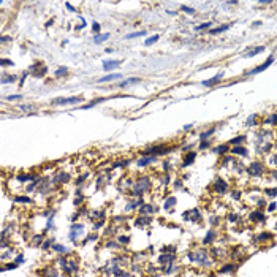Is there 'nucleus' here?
I'll return each instance as SVG.
<instances>
[{"label": "nucleus", "mask_w": 277, "mask_h": 277, "mask_svg": "<svg viewBox=\"0 0 277 277\" xmlns=\"http://www.w3.org/2000/svg\"><path fill=\"white\" fill-rule=\"evenodd\" d=\"M274 209H276V203H271V204H269V208H268V211H269V212H272Z\"/></svg>", "instance_id": "c03bdc74"}, {"label": "nucleus", "mask_w": 277, "mask_h": 277, "mask_svg": "<svg viewBox=\"0 0 277 277\" xmlns=\"http://www.w3.org/2000/svg\"><path fill=\"white\" fill-rule=\"evenodd\" d=\"M234 269V266H225V268H222V272H230Z\"/></svg>", "instance_id": "4c0bfd02"}, {"label": "nucleus", "mask_w": 277, "mask_h": 277, "mask_svg": "<svg viewBox=\"0 0 277 277\" xmlns=\"http://www.w3.org/2000/svg\"><path fill=\"white\" fill-rule=\"evenodd\" d=\"M120 65V60H104L103 62V70L104 71H109V70L116 68Z\"/></svg>", "instance_id": "423d86ee"}, {"label": "nucleus", "mask_w": 277, "mask_h": 277, "mask_svg": "<svg viewBox=\"0 0 277 277\" xmlns=\"http://www.w3.org/2000/svg\"><path fill=\"white\" fill-rule=\"evenodd\" d=\"M81 233H82V225H73L71 227V231H70V238H76L78 234H81ZM73 241H75V239H73Z\"/></svg>", "instance_id": "1a4fd4ad"}, {"label": "nucleus", "mask_w": 277, "mask_h": 277, "mask_svg": "<svg viewBox=\"0 0 277 277\" xmlns=\"http://www.w3.org/2000/svg\"><path fill=\"white\" fill-rule=\"evenodd\" d=\"M2 65H13V62H11V60H8V59H3L2 60Z\"/></svg>", "instance_id": "37998d69"}, {"label": "nucleus", "mask_w": 277, "mask_h": 277, "mask_svg": "<svg viewBox=\"0 0 277 277\" xmlns=\"http://www.w3.org/2000/svg\"><path fill=\"white\" fill-rule=\"evenodd\" d=\"M49 245H51V241H46V242H45V245H43V247L46 249V247H49Z\"/></svg>", "instance_id": "8fccbe9b"}, {"label": "nucleus", "mask_w": 277, "mask_h": 277, "mask_svg": "<svg viewBox=\"0 0 277 277\" xmlns=\"http://www.w3.org/2000/svg\"><path fill=\"white\" fill-rule=\"evenodd\" d=\"M154 212V206H151V204H143L140 208V214H143V215H149Z\"/></svg>", "instance_id": "9d476101"}, {"label": "nucleus", "mask_w": 277, "mask_h": 277, "mask_svg": "<svg viewBox=\"0 0 277 277\" xmlns=\"http://www.w3.org/2000/svg\"><path fill=\"white\" fill-rule=\"evenodd\" d=\"M182 10H184L185 13H190V14H193V13H195L193 8H187V6H182Z\"/></svg>", "instance_id": "58836bf2"}, {"label": "nucleus", "mask_w": 277, "mask_h": 277, "mask_svg": "<svg viewBox=\"0 0 277 277\" xmlns=\"http://www.w3.org/2000/svg\"><path fill=\"white\" fill-rule=\"evenodd\" d=\"M174 260V255H170V256H160V263H173Z\"/></svg>", "instance_id": "393cba45"}, {"label": "nucleus", "mask_w": 277, "mask_h": 277, "mask_svg": "<svg viewBox=\"0 0 277 277\" xmlns=\"http://www.w3.org/2000/svg\"><path fill=\"white\" fill-rule=\"evenodd\" d=\"M65 5H67V8H68V10H71V11H75V10H73V6L70 5V3H65Z\"/></svg>", "instance_id": "3c124183"}, {"label": "nucleus", "mask_w": 277, "mask_h": 277, "mask_svg": "<svg viewBox=\"0 0 277 277\" xmlns=\"http://www.w3.org/2000/svg\"><path fill=\"white\" fill-rule=\"evenodd\" d=\"M236 219H238V215H230V220H231V222H234Z\"/></svg>", "instance_id": "de8ad7c7"}, {"label": "nucleus", "mask_w": 277, "mask_h": 277, "mask_svg": "<svg viewBox=\"0 0 277 277\" xmlns=\"http://www.w3.org/2000/svg\"><path fill=\"white\" fill-rule=\"evenodd\" d=\"M158 38H160L158 35H154L152 38H147L146 41H144V45H146V46H151V45H154V43H157V41H158Z\"/></svg>", "instance_id": "5701e85b"}, {"label": "nucleus", "mask_w": 277, "mask_h": 277, "mask_svg": "<svg viewBox=\"0 0 277 277\" xmlns=\"http://www.w3.org/2000/svg\"><path fill=\"white\" fill-rule=\"evenodd\" d=\"M244 140H245V136H236L234 140H231V141H230V144H241Z\"/></svg>", "instance_id": "bb28decb"}, {"label": "nucleus", "mask_w": 277, "mask_h": 277, "mask_svg": "<svg viewBox=\"0 0 277 277\" xmlns=\"http://www.w3.org/2000/svg\"><path fill=\"white\" fill-rule=\"evenodd\" d=\"M67 71H68V70H67L65 67H63V68H59V70L56 71V76H65V73H67Z\"/></svg>", "instance_id": "72a5a7b5"}, {"label": "nucleus", "mask_w": 277, "mask_h": 277, "mask_svg": "<svg viewBox=\"0 0 277 277\" xmlns=\"http://www.w3.org/2000/svg\"><path fill=\"white\" fill-rule=\"evenodd\" d=\"M14 81H16V78H14V76H10V78H3L2 82H3V84H6V82H14Z\"/></svg>", "instance_id": "e433bc0d"}, {"label": "nucleus", "mask_w": 277, "mask_h": 277, "mask_svg": "<svg viewBox=\"0 0 277 277\" xmlns=\"http://www.w3.org/2000/svg\"><path fill=\"white\" fill-rule=\"evenodd\" d=\"M212 239H214V231L211 230V231H209L208 234H206V238H204V241H203V242H204V244H209V242H211Z\"/></svg>", "instance_id": "a878e982"}, {"label": "nucleus", "mask_w": 277, "mask_h": 277, "mask_svg": "<svg viewBox=\"0 0 277 277\" xmlns=\"http://www.w3.org/2000/svg\"><path fill=\"white\" fill-rule=\"evenodd\" d=\"M52 249L56 252H59V253H65L67 252V247H65V245H60V244H54Z\"/></svg>", "instance_id": "b1692460"}, {"label": "nucleus", "mask_w": 277, "mask_h": 277, "mask_svg": "<svg viewBox=\"0 0 277 277\" xmlns=\"http://www.w3.org/2000/svg\"><path fill=\"white\" fill-rule=\"evenodd\" d=\"M266 195H269V197H276L277 195V188H266Z\"/></svg>", "instance_id": "c756f323"}, {"label": "nucleus", "mask_w": 277, "mask_h": 277, "mask_svg": "<svg viewBox=\"0 0 277 277\" xmlns=\"http://www.w3.org/2000/svg\"><path fill=\"white\" fill-rule=\"evenodd\" d=\"M274 177H276V179H277V173H274Z\"/></svg>", "instance_id": "864d4df0"}, {"label": "nucleus", "mask_w": 277, "mask_h": 277, "mask_svg": "<svg viewBox=\"0 0 277 277\" xmlns=\"http://www.w3.org/2000/svg\"><path fill=\"white\" fill-rule=\"evenodd\" d=\"M119 241L122 242V244H124V242L127 244V242H128V236H120V238H119Z\"/></svg>", "instance_id": "a19ab883"}, {"label": "nucleus", "mask_w": 277, "mask_h": 277, "mask_svg": "<svg viewBox=\"0 0 277 277\" xmlns=\"http://www.w3.org/2000/svg\"><path fill=\"white\" fill-rule=\"evenodd\" d=\"M108 38H109V33H97L93 41H95L97 45H100V43H103L104 40H108Z\"/></svg>", "instance_id": "ddd939ff"}, {"label": "nucleus", "mask_w": 277, "mask_h": 277, "mask_svg": "<svg viewBox=\"0 0 277 277\" xmlns=\"http://www.w3.org/2000/svg\"><path fill=\"white\" fill-rule=\"evenodd\" d=\"M266 48L265 46H258V48H255L253 51H249L247 54H245V57H255L256 54H260V52H263V51H265Z\"/></svg>", "instance_id": "2eb2a0df"}, {"label": "nucleus", "mask_w": 277, "mask_h": 277, "mask_svg": "<svg viewBox=\"0 0 277 277\" xmlns=\"http://www.w3.org/2000/svg\"><path fill=\"white\" fill-rule=\"evenodd\" d=\"M195 157H197V154H195V152H190V155H187V158H185V162H184V166L192 165V162L195 160Z\"/></svg>", "instance_id": "aec40b11"}, {"label": "nucleus", "mask_w": 277, "mask_h": 277, "mask_svg": "<svg viewBox=\"0 0 277 277\" xmlns=\"http://www.w3.org/2000/svg\"><path fill=\"white\" fill-rule=\"evenodd\" d=\"M211 135H214V128H209L208 131H204V133H201V140H206V138H209Z\"/></svg>", "instance_id": "c85d7f7f"}, {"label": "nucleus", "mask_w": 277, "mask_h": 277, "mask_svg": "<svg viewBox=\"0 0 277 277\" xmlns=\"http://www.w3.org/2000/svg\"><path fill=\"white\" fill-rule=\"evenodd\" d=\"M188 260L192 261H198V263H203V265H208L209 260H208V255H206L204 250H195L193 253H188Z\"/></svg>", "instance_id": "f257e3e1"}, {"label": "nucleus", "mask_w": 277, "mask_h": 277, "mask_svg": "<svg viewBox=\"0 0 277 277\" xmlns=\"http://www.w3.org/2000/svg\"><path fill=\"white\" fill-rule=\"evenodd\" d=\"M143 35H146V32H144V30H141V32L128 33V35H125V38H127V40H131V38H136V36H143Z\"/></svg>", "instance_id": "412c9836"}, {"label": "nucleus", "mask_w": 277, "mask_h": 277, "mask_svg": "<svg viewBox=\"0 0 277 277\" xmlns=\"http://www.w3.org/2000/svg\"><path fill=\"white\" fill-rule=\"evenodd\" d=\"M272 62H274V56H269V57H268V60H266L265 63H261V65H258L256 68L250 70V71H249V75H256V73L265 71L266 68H269V67H271V63H272Z\"/></svg>", "instance_id": "f03ea898"}, {"label": "nucleus", "mask_w": 277, "mask_h": 277, "mask_svg": "<svg viewBox=\"0 0 277 277\" xmlns=\"http://www.w3.org/2000/svg\"><path fill=\"white\" fill-rule=\"evenodd\" d=\"M233 198H236V200H238V198H241V193H238V192H234V193H233Z\"/></svg>", "instance_id": "a18cd8bd"}, {"label": "nucleus", "mask_w": 277, "mask_h": 277, "mask_svg": "<svg viewBox=\"0 0 277 277\" xmlns=\"http://www.w3.org/2000/svg\"><path fill=\"white\" fill-rule=\"evenodd\" d=\"M155 157H151V155H146L144 158H140L138 160V166H146L147 163H151V162H154Z\"/></svg>", "instance_id": "f8f14e48"}, {"label": "nucleus", "mask_w": 277, "mask_h": 277, "mask_svg": "<svg viewBox=\"0 0 277 277\" xmlns=\"http://www.w3.org/2000/svg\"><path fill=\"white\" fill-rule=\"evenodd\" d=\"M16 201H18V203H30V198H27V197H16Z\"/></svg>", "instance_id": "c9c22d12"}, {"label": "nucleus", "mask_w": 277, "mask_h": 277, "mask_svg": "<svg viewBox=\"0 0 277 277\" xmlns=\"http://www.w3.org/2000/svg\"><path fill=\"white\" fill-rule=\"evenodd\" d=\"M250 219H252L253 222H263V220H265V214H261V212H258V211H256V212H252V214H250Z\"/></svg>", "instance_id": "4468645a"}, {"label": "nucleus", "mask_w": 277, "mask_h": 277, "mask_svg": "<svg viewBox=\"0 0 277 277\" xmlns=\"http://www.w3.org/2000/svg\"><path fill=\"white\" fill-rule=\"evenodd\" d=\"M208 146H209V143H203V144H201V149H206Z\"/></svg>", "instance_id": "09e8293b"}, {"label": "nucleus", "mask_w": 277, "mask_h": 277, "mask_svg": "<svg viewBox=\"0 0 277 277\" xmlns=\"http://www.w3.org/2000/svg\"><path fill=\"white\" fill-rule=\"evenodd\" d=\"M18 179H19V181H33V179H35V177H33V176H30V174H25V176H18Z\"/></svg>", "instance_id": "7c9ffc66"}, {"label": "nucleus", "mask_w": 277, "mask_h": 277, "mask_svg": "<svg viewBox=\"0 0 277 277\" xmlns=\"http://www.w3.org/2000/svg\"><path fill=\"white\" fill-rule=\"evenodd\" d=\"M277 122V114H272L271 117H269L268 120H266V124H268V125H271V124H276Z\"/></svg>", "instance_id": "2f4dec72"}, {"label": "nucleus", "mask_w": 277, "mask_h": 277, "mask_svg": "<svg viewBox=\"0 0 277 277\" xmlns=\"http://www.w3.org/2000/svg\"><path fill=\"white\" fill-rule=\"evenodd\" d=\"M101 101H104V98H97V100H93L92 103H87V104H82V109H90V108H93L95 104H98V103H101Z\"/></svg>", "instance_id": "dca6fc26"}, {"label": "nucleus", "mask_w": 277, "mask_h": 277, "mask_svg": "<svg viewBox=\"0 0 277 277\" xmlns=\"http://www.w3.org/2000/svg\"><path fill=\"white\" fill-rule=\"evenodd\" d=\"M233 154H238V155H242V157H245L247 155V151L244 149V147H241V146H236V147H233Z\"/></svg>", "instance_id": "f3484780"}, {"label": "nucleus", "mask_w": 277, "mask_h": 277, "mask_svg": "<svg viewBox=\"0 0 277 277\" xmlns=\"http://www.w3.org/2000/svg\"><path fill=\"white\" fill-rule=\"evenodd\" d=\"M211 25H212V22H204V24L198 25V27H197V30H204V29H209Z\"/></svg>", "instance_id": "473e14b6"}, {"label": "nucleus", "mask_w": 277, "mask_h": 277, "mask_svg": "<svg viewBox=\"0 0 277 277\" xmlns=\"http://www.w3.org/2000/svg\"><path fill=\"white\" fill-rule=\"evenodd\" d=\"M92 29H93V32H98V30H100V24H98V22H92Z\"/></svg>", "instance_id": "ea45409f"}, {"label": "nucleus", "mask_w": 277, "mask_h": 277, "mask_svg": "<svg viewBox=\"0 0 277 277\" xmlns=\"http://www.w3.org/2000/svg\"><path fill=\"white\" fill-rule=\"evenodd\" d=\"M151 223V219H140V220H136V225H147Z\"/></svg>", "instance_id": "f704fd0d"}, {"label": "nucleus", "mask_w": 277, "mask_h": 277, "mask_svg": "<svg viewBox=\"0 0 277 277\" xmlns=\"http://www.w3.org/2000/svg\"><path fill=\"white\" fill-rule=\"evenodd\" d=\"M173 204H176V198H174V197H170V198L166 200V203H165L163 208H165V209H170Z\"/></svg>", "instance_id": "4be33fe9"}, {"label": "nucleus", "mask_w": 277, "mask_h": 277, "mask_svg": "<svg viewBox=\"0 0 277 277\" xmlns=\"http://www.w3.org/2000/svg\"><path fill=\"white\" fill-rule=\"evenodd\" d=\"M147 187H149V179H147V177H143L136 185H135V192H136V193H141V192H144Z\"/></svg>", "instance_id": "39448f33"}, {"label": "nucleus", "mask_w": 277, "mask_h": 277, "mask_svg": "<svg viewBox=\"0 0 277 277\" xmlns=\"http://www.w3.org/2000/svg\"><path fill=\"white\" fill-rule=\"evenodd\" d=\"M227 29H230V24H225V25H222V27H217V29H212V30H211V33H212V35H217V33L225 32Z\"/></svg>", "instance_id": "a211bd4d"}, {"label": "nucleus", "mask_w": 277, "mask_h": 277, "mask_svg": "<svg viewBox=\"0 0 277 277\" xmlns=\"http://www.w3.org/2000/svg\"><path fill=\"white\" fill-rule=\"evenodd\" d=\"M274 162H276V163H277V155H276V158H274Z\"/></svg>", "instance_id": "603ef678"}, {"label": "nucleus", "mask_w": 277, "mask_h": 277, "mask_svg": "<svg viewBox=\"0 0 277 277\" xmlns=\"http://www.w3.org/2000/svg\"><path fill=\"white\" fill-rule=\"evenodd\" d=\"M19 98H22V95H10L8 97V100H19Z\"/></svg>", "instance_id": "79ce46f5"}, {"label": "nucleus", "mask_w": 277, "mask_h": 277, "mask_svg": "<svg viewBox=\"0 0 277 277\" xmlns=\"http://www.w3.org/2000/svg\"><path fill=\"white\" fill-rule=\"evenodd\" d=\"M227 151H228V146H227V144H222V146H219L217 149H215V152H217V154H225Z\"/></svg>", "instance_id": "cd10ccee"}, {"label": "nucleus", "mask_w": 277, "mask_h": 277, "mask_svg": "<svg viewBox=\"0 0 277 277\" xmlns=\"http://www.w3.org/2000/svg\"><path fill=\"white\" fill-rule=\"evenodd\" d=\"M122 75L120 73H113V75H108V76H103L98 79V82H108V81H116V79H120Z\"/></svg>", "instance_id": "6e6552de"}, {"label": "nucleus", "mask_w": 277, "mask_h": 277, "mask_svg": "<svg viewBox=\"0 0 277 277\" xmlns=\"http://www.w3.org/2000/svg\"><path fill=\"white\" fill-rule=\"evenodd\" d=\"M135 82H140V78H130V79H125L119 87H127L128 84H135Z\"/></svg>", "instance_id": "6ab92c4d"}, {"label": "nucleus", "mask_w": 277, "mask_h": 277, "mask_svg": "<svg viewBox=\"0 0 277 277\" xmlns=\"http://www.w3.org/2000/svg\"><path fill=\"white\" fill-rule=\"evenodd\" d=\"M22 260H24V256H22V255H19V256H18V258H16V263H21V261H22Z\"/></svg>", "instance_id": "49530a36"}, {"label": "nucleus", "mask_w": 277, "mask_h": 277, "mask_svg": "<svg viewBox=\"0 0 277 277\" xmlns=\"http://www.w3.org/2000/svg\"><path fill=\"white\" fill-rule=\"evenodd\" d=\"M82 101V97H71V98H56L52 101L54 104H76Z\"/></svg>", "instance_id": "7ed1b4c3"}, {"label": "nucleus", "mask_w": 277, "mask_h": 277, "mask_svg": "<svg viewBox=\"0 0 277 277\" xmlns=\"http://www.w3.org/2000/svg\"><path fill=\"white\" fill-rule=\"evenodd\" d=\"M214 188L219 192V193H223L225 188H227V182H225L223 179H217V181L214 182Z\"/></svg>", "instance_id": "0eeeda50"}, {"label": "nucleus", "mask_w": 277, "mask_h": 277, "mask_svg": "<svg viewBox=\"0 0 277 277\" xmlns=\"http://www.w3.org/2000/svg\"><path fill=\"white\" fill-rule=\"evenodd\" d=\"M222 78H223V73L220 71L215 78H211V79H208V81H203V86H204V87H206V86H211V84H214V82H217V81H220Z\"/></svg>", "instance_id": "9b49d317"}, {"label": "nucleus", "mask_w": 277, "mask_h": 277, "mask_svg": "<svg viewBox=\"0 0 277 277\" xmlns=\"http://www.w3.org/2000/svg\"><path fill=\"white\" fill-rule=\"evenodd\" d=\"M263 171H265V168H263L261 163H258V162H255V163L250 165V170H249V173L252 174V176H261Z\"/></svg>", "instance_id": "20e7f679"}]
</instances>
